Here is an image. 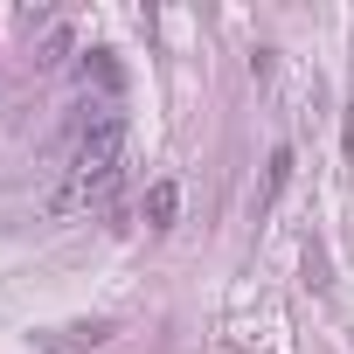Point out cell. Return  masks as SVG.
Here are the masks:
<instances>
[{
  "label": "cell",
  "mask_w": 354,
  "mask_h": 354,
  "mask_svg": "<svg viewBox=\"0 0 354 354\" xmlns=\"http://www.w3.org/2000/svg\"><path fill=\"white\" fill-rule=\"evenodd\" d=\"M167 216H174V181H153V195H146V223L167 230Z\"/></svg>",
  "instance_id": "7a4b0ae2"
},
{
  "label": "cell",
  "mask_w": 354,
  "mask_h": 354,
  "mask_svg": "<svg viewBox=\"0 0 354 354\" xmlns=\"http://www.w3.org/2000/svg\"><path fill=\"white\" fill-rule=\"evenodd\" d=\"M118 181H125V118H118V111H97V118L77 132L63 209H84V202H111V188H118Z\"/></svg>",
  "instance_id": "6da1fadb"
}]
</instances>
